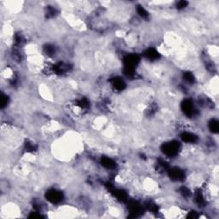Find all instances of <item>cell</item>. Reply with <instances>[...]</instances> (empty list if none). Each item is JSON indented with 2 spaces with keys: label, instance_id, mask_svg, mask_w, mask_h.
<instances>
[{
  "label": "cell",
  "instance_id": "cell-1",
  "mask_svg": "<svg viewBox=\"0 0 219 219\" xmlns=\"http://www.w3.org/2000/svg\"><path fill=\"white\" fill-rule=\"evenodd\" d=\"M209 129L212 133L218 132V122L216 119H212L209 122Z\"/></svg>",
  "mask_w": 219,
  "mask_h": 219
}]
</instances>
